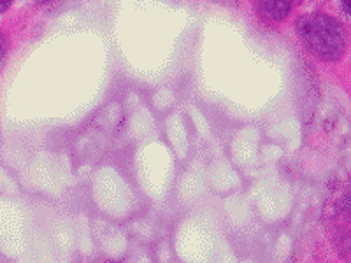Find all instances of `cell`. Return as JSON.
I'll list each match as a JSON object with an SVG mask.
<instances>
[{"instance_id":"obj_4","label":"cell","mask_w":351,"mask_h":263,"mask_svg":"<svg viewBox=\"0 0 351 263\" xmlns=\"http://www.w3.org/2000/svg\"><path fill=\"white\" fill-rule=\"evenodd\" d=\"M11 4H12V0H0V14H2L4 11H8Z\"/></svg>"},{"instance_id":"obj_3","label":"cell","mask_w":351,"mask_h":263,"mask_svg":"<svg viewBox=\"0 0 351 263\" xmlns=\"http://www.w3.org/2000/svg\"><path fill=\"white\" fill-rule=\"evenodd\" d=\"M8 49H9V40L0 34V64H2V60H4L5 55H8Z\"/></svg>"},{"instance_id":"obj_2","label":"cell","mask_w":351,"mask_h":263,"mask_svg":"<svg viewBox=\"0 0 351 263\" xmlns=\"http://www.w3.org/2000/svg\"><path fill=\"white\" fill-rule=\"evenodd\" d=\"M297 0H253L256 12L267 20L281 21L288 16Z\"/></svg>"},{"instance_id":"obj_1","label":"cell","mask_w":351,"mask_h":263,"mask_svg":"<svg viewBox=\"0 0 351 263\" xmlns=\"http://www.w3.org/2000/svg\"><path fill=\"white\" fill-rule=\"evenodd\" d=\"M297 34L315 56L325 62H337L346 51V32L335 18L313 12L297 20Z\"/></svg>"},{"instance_id":"obj_5","label":"cell","mask_w":351,"mask_h":263,"mask_svg":"<svg viewBox=\"0 0 351 263\" xmlns=\"http://www.w3.org/2000/svg\"><path fill=\"white\" fill-rule=\"evenodd\" d=\"M343 5L348 12H351V0H343Z\"/></svg>"}]
</instances>
